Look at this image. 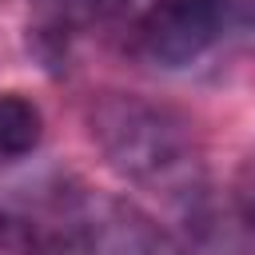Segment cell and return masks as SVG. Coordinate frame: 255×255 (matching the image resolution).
<instances>
[{
  "label": "cell",
  "instance_id": "obj_6",
  "mask_svg": "<svg viewBox=\"0 0 255 255\" xmlns=\"http://www.w3.org/2000/svg\"><path fill=\"white\" fill-rule=\"evenodd\" d=\"M231 199H235V211L247 227H255V151L239 163L235 171V183H231Z\"/></svg>",
  "mask_w": 255,
  "mask_h": 255
},
{
  "label": "cell",
  "instance_id": "obj_3",
  "mask_svg": "<svg viewBox=\"0 0 255 255\" xmlns=\"http://www.w3.org/2000/svg\"><path fill=\"white\" fill-rule=\"evenodd\" d=\"M32 16H36V32L64 44L88 28L108 24L112 16H120L131 0H28Z\"/></svg>",
  "mask_w": 255,
  "mask_h": 255
},
{
  "label": "cell",
  "instance_id": "obj_4",
  "mask_svg": "<svg viewBox=\"0 0 255 255\" xmlns=\"http://www.w3.org/2000/svg\"><path fill=\"white\" fill-rule=\"evenodd\" d=\"M44 139V116L40 108L20 92H0V155L16 159L36 151Z\"/></svg>",
  "mask_w": 255,
  "mask_h": 255
},
{
  "label": "cell",
  "instance_id": "obj_1",
  "mask_svg": "<svg viewBox=\"0 0 255 255\" xmlns=\"http://www.w3.org/2000/svg\"><path fill=\"white\" fill-rule=\"evenodd\" d=\"M88 131L120 179L175 207H199L207 167L187 116L131 92H100L88 104Z\"/></svg>",
  "mask_w": 255,
  "mask_h": 255
},
{
  "label": "cell",
  "instance_id": "obj_2",
  "mask_svg": "<svg viewBox=\"0 0 255 255\" xmlns=\"http://www.w3.org/2000/svg\"><path fill=\"white\" fill-rule=\"evenodd\" d=\"M219 48H227L223 0H155L131 32V52L163 72H183Z\"/></svg>",
  "mask_w": 255,
  "mask_h": 255
},
{
  "label": "cell",
  "instance_id": "obj_5",
  "mask_svg": "<svg viewBox=\"0 0 255 255\" xmlns=\"http://www.w3.org/2000/svg\"><path fill=\"white\" fill-rule=\"evenodd\" d=\"M0 255H48V247L28 219L0 215Z\"/></svg>",
  "mask_w": 255,
  "mask_h": 255
}]
</instances>
